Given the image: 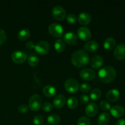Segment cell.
<instances>
[{
    "label": "cell",
    "mask_w": 125,
    "mask_h": 125,
    "mask_svg": "<svg viewBox=\"0 0 125 125\" xmlns=\"http://www.w3.org/2000/svg\"><path fill=\"white\" fill-rule=\"evenodd\" d=\"M89 56L87 52L83 50H78L72 54V62L76 67H82L89 63Z\"/></svg>",
    "instance_id": "cell-1"
},
{
    "label": "cell",
    "mask_w": 125,
    "mask_h": 125,
    "mask_svg": "<svg viewBox=\"0 0 125 125\" xmlns=\"http://www.w3.org/2000/svg\"><path fill=\"white\" fill-rule=\"evenodd\" d=\"M117 73L114 67L105 66L98 72V77L100 80L104 83H109L113 81L116 78Z\"/></svg>",
    "instance_id": "cell-2"
},
{
    "label": "cell",
    "mask_w": 125,
    "mask_h": 125,
    "mask_svg": "<svg viewBox=\"0 0 125 125\" xmlns=\"http://www.w3.org/2000/svg\"><path fill=\"white\" fill-rule=\"evenodd\" d=\"M42 105L41 96L38 94H35L31 96L29 101V107L32 111H37Z\"/></svg>",
    "instance_id": "cell-3"
},
{
    "label": "cell",
    "mask_w": 125,
    "mask_h": 125,
    "mask_svg": "<svg viewBox=\"0 0 125 125\" xmlns=\"http://www.w3.org/2000/svg\"><path fill=\"white\" fill-rule=\"evenodd\" d=\"M65 89L70 93H74L79 89V84L77 79L69 78L65 81L64 84Z\"/></svg>",
    "instance_id": "cell-4"
},
{
    "label": "cell",
    "mask_w": 125,
    "mask_h": 125,
    "mask_svg": "<svg viewBox=\"0 0 125 125\" xmlns=\"http://www.w3.org/2000/svg\"><path fill=\"white\" fill-rule=\"evenodd\" d=\"M48 31L51 35L56 37H60L63 33V28L62 26L57 23H53L50 24Z\"/></svg>",
    "instance_id": "cell-5"
},
{
    "label": "cell",
    "mask_w": 125,
    "mask_h": 125,
    "mask_svg": "<svg viewBox=\"0 0 125 125\" xmlns=\"http://www.w3.org/2000/svg\"><path fill=\"white\" fill-rule=\"evenodd\" d=\"M34 49L35 51L39 54H46L50 50V44L45 40H41L35 45Z\"/></svg>",
    "instance_id": "cell-6"
},
{
    "label": "cell",
    "mask_w": 125,
    "mask_h": 125,
    "mask_svg": "<svg viewBox=\"0 0 125 125\" xmlns=\"http://www.w3.org/2000/svg\"><path fill=\"white\" fill-rule=\"evenodd\" d=\"M52 15L57 20H62L66 17V12L61 6H56L52 9Z\"/></svg>",
    "instance_id": "cell-7"
},
{
    "label": "cell",
    "mask_w": 125,
    "mask_h": 125,
    "mask_svg": "<svg viewBox=\"0 0 125 125\" xmlns=\"http://www.w3.org/2000/svg\"><path fill=\"white\" fill-rule=\"evenodd\" d=\"M27 59V54L25 51L21 50L15 51L12 54V59L17 63H21Z\"/></svg>",
    "instance_id": "cell-8"
},
{
    "label": "cell",
    "mask_w": 125,
    "mask_h": 125,
    "mask_svg": "<svg viewBox=\"0 0 125 125\" xmlns=\"http://www.w3.org/2000/svg\"><path fill=\"white\" fill-rule=\"evenodd\" d=\"M77 34L78 37L84 41L90 40L92 37L91 31L87 27H80L77 31Z\"/></svg>",
    "instance_id": "cell-9"
},
{
    "label": "cell",
    "mask_w": 125,
    "mask_h": 125,
    "mask_svg": "<svg viewBox=\"0 0 125 125\" xmlns=\"http://www.w3.org/2000/svg\"><path fill=\"white\" fill-rule=\"evenodd\" d=\"M114 55L117 60L121 61L125 59V44H118L115 48Z\"/></svg>",
    "instance_id": "cell-10"
},
{
    "label": "cell",
    "mask_w": 125,
    "mask_h": 125,
    "mask_svg": "<svg viewBox=\"0 0 125 125\" xmlns=\"http://www.w3.org/2000/svg\"><path fill=\"white\" fill-rule=\"evenodd\" d=\"M80 76L83 79L90 81L94 79L96 76V73L91 68H84L80 72Z\"/></svg>",
    "instance_id": "cell-11"
},
{
    "label": "cell",
    "mask_w": 125,
    "mask_h": 125,
    "mask_svg": "<svg viewBox=\"0 0 125 125\" xmlns=\"http://www.w3.org/2000/svg\"><path fill=\"white\" fill-rule=\"evenodd\" d=\"M85 114L89 117H94L98 111V107L95 103H89L85 107Z\"/></svg>",
    "instance_id": "cell-12"
},
{
    "label": "cell",
    "mask_w": 125,
    "mask_h": 125,
    "mask_svg": "<svg viewBox=\"0 0 125 125\" xmlns=\"http://www.w3.org/2000/svg\"><path fill=\"white\" fill-rule=\"evenodd\" d=\"M110 112L113 117L118 118V117H121L124 115L125 110L123 106L117 105V106H114L111 107Z\"/></svg>",
    "instance_id": "cell-13"
},
{
    "label": "cell",
    "mask_w": 125,
    "mask_h": 125,
    "mask_svg": "<svg viewBox=\"0 0 125 125\" xmlns=\"http://www.w3.org/2000/svg\"><path fill=\"white\" fill-rule=\"evenodd\" d=\"M63 40L68 44L73 45L78 42V37L73 32H67L63 35Z\"/></svg>",
    "instance_id": "cell-14"
},
{
    "label": "cell",
    "mask_w": 125,
    "mask_h": 125,
    "mask_svg": "<svg viewBox=\"0 0 125 125\" xmlns=\"http://www.w3.org/2000/svg\"><path fill=\"white\" fill-rule=\"evenodd\" d=\"M92 67L95 69H98L103 64V58L100 55H95L93 56L90 62Z\"/></svg>",
    "instance_id": "cell-15"
},
{
    "label": "cell",
    "mask_w": 125,
    "mask_h": 125,
    "mask_svg": "<svg viewBox=\"0 0 125 125\" xmlns=\"http://www.w3.org/2000/svg\"><path fill=\"white\" fill-rule=\"evenodd\" d=\"M120 94V92L117 89H111L106 94V98L111 102H114L119 99Z\"/></svg>",
    "instance_id": "cell-16"
},
{
    "label": "cell",
    "mask_w": 125,
    "mask_h": 125,
    "mask_svg": "<svg viewBox=\"0 0 125 125\" xmlns=\"http://www.w3.org/2000/svg\"><path fill=\"white\" fill-rule=\"evenodd\" d=\"M78 20L82 25H86L89 24L91 21V17L87 12H81L78 15Z\"/></svg>",
    "instance_id": "cell-17"
},
{
    "label": "cell",
    "mask_w": 125,
    "mask_h": 125,
    "mask_svg": "<svg viewBox=\"0 0 125 125\" xmlns=\"http://www.w3.org/2000/svg\"><path fill=\"white\" fill-rule=\"evenodd\" d=\"M66 99L63 95H57L53 99V105L56 108H61L64 106Z\"/></svg>",
    "instance_id": "cell-18"
},
{
    "label": "cell",
    "mask_w": 125,
    "mask_h": 125,
    "mask_svg": "<svg viewBox=\"0 0 125 125\" xmlns=\"http://www.w3.org/2000/svg\"><path fill=\"white\" fill-rule=\"evenodd\" d=\"M43 93L46 96L52 97L56 95V93H57V90H56V87L53 85H47L44 87L43 89Z\"/></svg>",
    "instance_id": "cell-19"
},
{
    "label": "cell",
    "mask_w": 125,
    "mask_h": 125,
    "mask_svg": "<svg viewBox=\"0 0 125 125\" xmlns=\"http://www.w3.org/2000/svg\"><path fill=\"white\" fill-rule=\"evenodd\" d=\"M110 120V115L107 112H102L98 116L97 119L98 124L99 125H106Z\"/></svg>",
    "instance_id": "cell-20"
},
{
    "label": "cell",
    "mask_w": 125,
    "mask_h": 125,
    "mask_svg": "<svg viewBox=\"0 0 125 125\" xmlns=\"http://www.w3.org/2000/svg\"><path fill=\"white\" fill-rule=\"evenodd\" d=\"M99 47V44L97 42L94 41V40H91L84 45V49L86 51H89V52H92V51H96Z\"/></svg>",
    "instance_id": "cell-21"
},
{
    "label": "cell",
    "mask_w": 125,
    "mask_h": 125,
    "mask_svg": "<svg viewBox=\"0 0 125 125\" xmlns=\"http://www.w3.org/2000/svg\"><path fill=\"white\" fill-rule=\"evenodd\" d=\"M116 40L113 37H108L104 42V48L106 50H111L115 46Z\"/></svg>",
    "instance_id": "cell-22"
},
{
    "label": "cell",
    "mask_w": 125,
    "mask_h": 125,
    "mask_svg": "<svg viewBox=\"0 0 125 125\" xmlns=\"http://www.w3.org/2000/svg\"><path fill=\"white\" fill-rule=\"evenodd\" d=\"M28 63L32 67H35L38 65L39 62V59L37 55L36 54L34 53V52H31L29 54L28 58Z\"/></svg>",
    "instance_id": "cell-23"
},
{
    "label": "cell",
    "mask_w": 125,
    "mask_h": 125,
    "mask_svg": "<svg viewBox=\"0 0 125 125\" xmlns=\"http://www.w3.org/2000/svg\"><path fill=\"white\" fill-rule=\"evenodd\" d=\"M31 35L30 31L27 28L22 29L18 32V38L20 40H26L29 38Z\"/></svg>",
    "instance_id": "cell-24"
},
{
    "label": "cell",
    "mask_w": 125,
    "mask_h": 125,
    "mask_svg": "<svg viewBox=\"0 0 125 125\" xmlns=\"http://www.w3.org/2000/svg\"><path fill=\"white\" fill-rule=\"evenodd\" d=\"M60 120H61V118H60L59 116L57 114H50L47 117V122L50 124L52 125H56L59 124Z\"/></svg>",
    "instance_id": "cell-25"
},
{
    "label": "cell",
    "mask_w": 125,
    "mask_h": 125,
    "mask_svg": "<svg viewBox=\"0 0 125 125\" xmlns=\"http://www.w3.org/2000/svg\"><path fill=\"white\" fill-rule=\"evenodd\" d=\"M54 48L57 52H62L65 48V44L62 39H57L54 43Z\"/></svg>",
    "instance_id": "cell-26"
},
{
    "label": "cell",
    "mask_w": 125,
    "mask_h": 125,
    "mask_svg": "<svg viewBox=\"0 0 125 125\" xmlns=\"http://www.w3.org/2000/svg\"><path fill=\"white\" fill-rule=\"evenodd\" d=\"M78 101L74 96H70L67 100V106L70 109H74L78 106Z\"/></svg>",
    "instance_id": "cell-27"
},
{
    "label": "cell",
    "mask_w": 125,
    "mask_h": 125,
    "mask_svg": "<svg viewBox=\"0 0 125 125\" xmlns=\"http://www.w3.org/2000/svg\"><path fill=\"white\" fill-rule=\"evenodd\" d=\"M101 96V91L99 89H94L92 90L90 96L92 100H97L100 98Z\"/></svg>",
    "instance_id": "cell-28"
},
{
    "label": "cell",
    "mask_w": 125,
    "mask_h": 125,
    "mask_svg": "<svg viewBox=\"0 0 125 125\" xmlns=\"http://www.w3.org/2000/svg\"><path fill=\"white\" fill-rule=\"evenodd\" d=\"M78 125H90V120L88 117L85 116H82L79 117L77 122Z\"/></svg>",
    "instance_id": "cell-29"
},
{
    "label": "cell",
    "mask_w": 125,
    "mask_h": 125,
    "mask_svg": "<svg viewBox=\"0 0 125 125\" xmlns=\"http://www.w3.org/2000/svg\"><path fill=\"white\" fill-rule=\"evenodd\" d=\"M79 89H80L81 91L83 92L87 93L90 91V89H91V86L88 83H84L81 84V85L79 86Z\"/></svg>",
    "instance_id": "cell-30"
},
{
    "label": "cell",
    "mask_w": 125,
    "mask_h": 125,
    "mask_svg": "<svg viewBox=\"0 0 125 125\" xmlns=\"http://www.w3.org/2000/svg\"><path fill=\"white\" fill-rule=\"evenodd\" d=\"M33 122L35 125H42L43 123L44 119L42 116L40 115H37L33 118Z\"/></svg>",
    "instance_id": "cell-31"
},
{
    "label": "cell",
    "mask_w": 125,
    "mask_h": 125,
    "mask_svg": "<svg viewBox=\"0 0 125 125\" xmlns=\"http://www.w3.org/2000/svg\"><path fill=\"white\" fill-rule=\"evenodd\" d=\"M100 107L101 109L104 110V111H108L111 109V105L107 101H101L100 103Z\"/></svg>",
    "instance_id": "cell-32"
},
{
    "label": "cell",
    "mask_w": 125,
    "mask_h": 125,
    "mask_svg": "<svg viewBox=\"0 0 125 125\" xmlns=\"http://www.w3.org/2000/svg\"><path fill=\"white\" fill-rule=\"evenodd\" d=\"M42 108L45 112H49L52 109V105L50 102H45L42 105Z\"/></svg>",
    "instance_id": "cell-33"
},
{
    "label": "cell",
    "mask_w": 125,
    "mask_h": 125,
    "mask_svg": "<svg viewBox=\"0 0 125 125\" xmlns=\"http://www.w3.org/2000/svg\"><path fill=\"white\" fill-rule=\"evenodd\" d=\"M66 20L68 22L70 23H74L77 20L76 17L74 15L73 13H70V14L67 15L66 17Z\"/></svg>",
    "instance_id": "cell-34"
},
{
    "label": "cell",
    "mask_w": 125,
    "mask_h": 125,
    "mask_svg": "<svg viewBox=\"0 0 125 125\" xmlns=\"http://www.w3.org/2000/svg\"><path fill=\"white\" fill-rule=\"evenodd\" d=\"M6 37H7V35H6V32L2 29H0V45H2L6 41Z\"/></svg>",
    "instance_id": "cell-35"
},
{
    "label": "cell",
    "mask_w": 125,
    "mask_h": 125,
    "mask_svg": "<svg viewBox=\"0 0 125 125\" xmlns=\"http://www.w3.org/2000/svg\"><path fill=\"white\" fill-rule=\"evenodd\" d=\"M28 108L29 107L26 104H21L18 107V111L20 113H26L28 111Z\"/></svg>",
    "instance_id": "cell-36"
},
{
    "label": "cell",
    "mask_w": 125,
    "mask_h": 125,
    "mask_svg": "<svg viewBox=\"0 0 125 125\" xmlns=\"http://www.w3.org/2000/svg\"><path fill=\"white\" fill-rule=\"evenodd\" d=\"M80 99L81 102L84 104L87 103L89 101V98L87 95H82L81 96Z\"/></svg>",
    "instance_id": "cell-37"
},
{
    "label": "cell",
    "mask_w": 125,
    "mask_h": 125,
    "mask_svg": "<svg viewBox=\"0 0 125 125\" xmlns=\"http://www.w3.org/2000/svg\"><path fill=\"white\" fill-rule=\"evenodd\" d=\"M26 46L28 49L29 50H32V49L34 48V46H35V45H34V43L32 41H28V42L26 44Z\"/></svg>",
    "instance_id": "cell-38"
},
{
    "label": "cell",
    "mask_w": 125,
    "mask_h": 125,
    "mask_svg": "<svg viewBox=\"0 0 125 125\" xmlns=\"http://www.w3.org/2000/svg\"><path fill=\"white\" fill-rule=\"evenodd\" d=\"M115 125H125V119H124V118L119 119L116 122Z\"/></svg>",
    "instance_id": "cell-39"
},
{
    "label": "cell",
    "mask_w": 125,
    "mask_h": 125,
    "mask_svg": "<svg viewBox=\"0 0 125 125\" xmlns=\"http://www.w3.org/2000/svg\"></svg>",
    "instance_id": "cell-40"
}]
</instances>
